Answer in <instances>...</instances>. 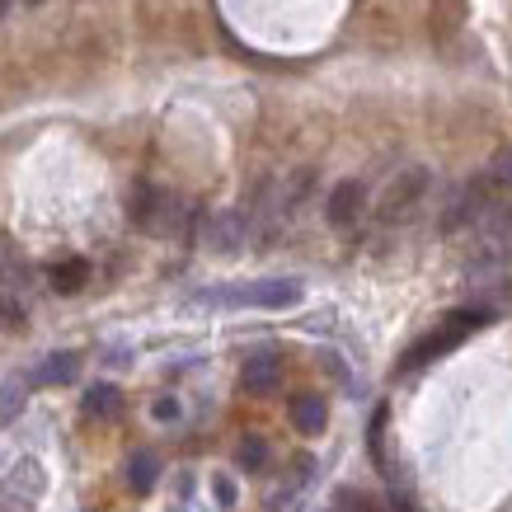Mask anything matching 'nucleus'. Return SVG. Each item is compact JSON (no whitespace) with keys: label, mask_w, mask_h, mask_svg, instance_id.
I'll return each instance as SVG.
<instances>
[{"label":"nucleus","mask_w":512,"mask_h":512,"mask_svg":"<svg viewBox=\"0 0 512 512\" xmlns=\"http://www.w3.org/2000/svg\"><path fill=\"white\" fill-rule=\"evenodd\" d=\"M202 306H254V311H287L301 301L296 278H264V282H235V287H212L198 292Z\"/></svg>","instance_id":"1"},{"label":"nucleus","mask_w":512,"mask_h":512,"mask_svg":"<svg viewBox=\"0 0 512 512\" xmlns=\"http://www.w3.org/2000/svg\"><path fill=\"white\" fill-rule=\"evenodd\" d=\"M494 320V311H451L442 325L428 334V339H419L409 353H404V372H414V367H423V362H433V357H442L447 348H456V343L466 339V334H475V329H484Z\"/></svg>","instance_id":"2"},{"label":"nucleus","mask_w":512,"mask_h":512,"mask_svg":"<svg viewBox=\"0 0 512 512\" xmlns=\"http://www.w3.org/2000/svg\"><path fill=\"white\" fill-rule=\"evenodd\" d=\"M423 188H428V174H423V170L400 174V179H395V184L386 188V198H381V221H400V217H409V212L419 207Z\"/></svg>","instance_id":"3"},{"label":"nucleus","mask_w":512,"mask_h":512,"mask_svg":"<svg viewBox=\"0 0 512 512\" xmlns=\"http://www.w3.org/2000/svg\"><path fill=\"white\" fill-rule=\"evenodd\" d=\"M362 207H367V188L357 184V179H343V184H334V193H329L325 217H329V226H353V221L362 217Z\"/></svg>","instance_id":"4"},{"label":"nucleus","mask_w":512,"mask_h":512,"mask_svg":"<svg viewBox=\"0 0 512 512\" xmlns=\"http://www.w3.org/2000/svg\"><path fill=\"white\" fill-rule=\"evenodd\" d=\"M240 386L249 395H268V390L282 386V357L278 353H254L245 357V367H240Z\"/></svg>","instance_id":"5"},{"label":"nucleus","mask_w":512,"mask_h":512,"mask_svg":"<svg viewBox=\"0 0 512 512\" xmlns=\"http://www.w3.org/2000/svg\"><path fill=\"white\" fill-rule=\"evenodd\" d=\"M292 423H296V433H325V423H329V404L325 395H315V390H301V395H292Z\"/></svg>","instance_id":"6"},{"label":"nucleus","mask_w":512,"mask_h":512,"mask_svg":"<svg viewBox=\"0 0 512 512\" xmlns=\"http://www.w3.org/2000/svg\"><path fill=\"white\" fill-rule=\"evenodd\" d=\"M207 245L217 249V254H231V249L245 245V212H221V217H212Z\"/></svg>","instance_id":"7"},{"label":"nucleus","mask_w":512,"mask_h":512,"mask_svg":"<svg viewBox=\"0 0 512 512\" xmlns=\"http://www.w3.org/2000/svg\"><path fill=\"white\" fill-rule=\"evenodd\" d=\"M80 376V353H52L43 357V367H38V386H71Z\"/></svg>","instance_id":"8"},{"label":"nucleus","mask_w":512,"mask_h":512,"mask_svg":"<svg viewBox=\"0 0 512 512\" xmlns=\"http://www.w3.org/2000/svg\"><path fill=\"white\" fill-rule=\"evenodd\" d=\"M80 414H85V419H118V414H123L118 386H90L85 400H80Z\"/></svg>","instance_id":"9"},{"label":"nucleus","mask_w":512,"mask_h":512,"mask_svg":"<svg viewBox=\"0 0 512 512\" xmlns=\"http://www.w3.org/2000/svg\"><path fill=\"white\" fill-rule=\"evenodd\" d=\"M156 475H160L156 451H132V456H127V489H132V494H151V489H156Z\"/></svg>","instance_id":"10"},{"label":"nucleus","mask_w":512,"mask_h":512,"mask_svg":"<svg viewBox=\"0 0 512 512\" xmlns=\"http://www.w3.org/2000/svg\"><path fill=\"white\" fill-rule=\"evenodd\" d=\"M47 282H52V292H80L85 282H90V264L85 259H62V264H52V273H47Z\"/></svg>","instance_id":"11"},{"label":"nucleus","mask_w":512,"mask_h":512,"mask_svg":"<svg viewBox=\"0 0 512 512\" xmlns=\"http://www.w3.org/2000/svg\"><path fill=\"white\" fill-rule=\"evenodd\" d=\"M24 404H29V386L24 381H5L0 386V423H15L24 414Z\"/></svg>","instance_id":"12"},{"label":"nucleus","mask_w":512,"mask_h":512,"mask_svg":"<svg viewBox=\"0 0 512 512\" xmlns=\"http://www.w3.org/2000/svg\"><path fill=\"white\" fill-rule=\"evenodd\" d=\"M235 461L245 470H264L268 466V442L259 433H245L240 437V447H235Z\"/></svg>","instance_id":"13"},{"label":"nucleus","mask_w":512,"mask_h":512,"mask_svg":"<svg viewBox=\"0 0 512 512\" xmlns=\"http://www.w3.org/2000/svg\"><path fill=\"white\" fill-rule=\"evenodd\" d=\"M0 329H24V296L0 287Z\"/></svg>","instance_id":"14"},{"label":"nucleus","mask_w":512,"mask_h":512,"mask_svg":"<svg viewBox=\"0 0 512 512\" xmlns=\"http://www.w3.org/2000/svg\"><path fill=\"white\" fill-rule=\"evenodd\" d=\"M489 184L503 193V188H512V151H503V156L489 165Z\"/></svg>","instance_id":"15"},{"label":"nucleus","mask_w":512,"mask_h":512,"mask_svg":"<svg viewBox=\"0 0 512 512\" xmlns=\"http://www.w3.org/2000/svg\"><path fill=\"white\" fill-rule=\"evenodd\" d=\"M179 414V404L174 400H156V419H174Z\"/></svg>","instance_id":"16"},{"label":"nucleus","mask_w":512,"mask_h":512,"mask_svg":"<svg viewBox=\"0 0 512 512\" xmlns=\"http://www.w3.org/2000/svg\"><path fill=\"white\" fill-rule=\"evenodd\" d=\"M217 498H221V503H235V489L226 480H217Z\"/></svg>","instance_id":"17"},{"label":"nucleus","mask_w":512,"mask_h":512,"mask_svg":"<svg viewBox=\"0 0 512 512\" xmlns=\"http://www.w3.org/2000/svg\"><path fill=\"white\" fill-rule=\"evenodd\" d=\"M5 10H10V0H0V19H5Z\"/></svg>","instance_id":"18"},{"label":"nucleus","mask_w":512,"mask_h":512,"mask_svg":"<svg viewBox=\"0 0 512 512\" xmlns=\"http://www.w3.org/2000/svg\"><path fill=\"white\" fill-rule=\"evenodd\" d=\"M24 5H43V0H24Z\"/></svg>","instance_id":"19"}]
</instances>
